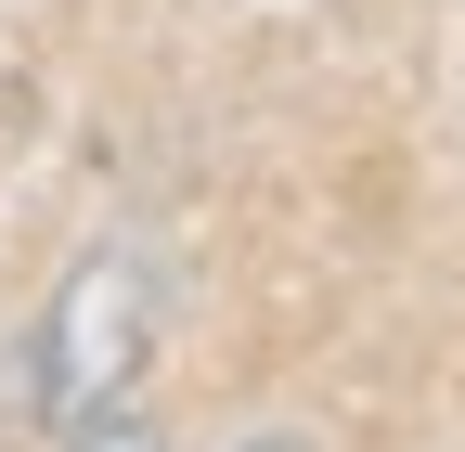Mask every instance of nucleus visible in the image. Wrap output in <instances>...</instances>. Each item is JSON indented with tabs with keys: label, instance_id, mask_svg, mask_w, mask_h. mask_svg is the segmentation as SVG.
<instances>
[{
	"label": "nucleus",
	"instance_id": "nucleus-1",
	"mask_svg": "<svg viewBox=\"0 0 465 452\" xmlns=\"http://www.w3.org/2000/svg\"><path fill=\"white\" fill-rule=\"evenodd\" d=\"M155 310H168V285H155V259L143 246H91V259H65V285H52V310H39V349H26V401H39V427H104L116 401L143 388V362H155Z\"/></svg>",
	"mask_w": 465,
	"mask_h": 452
},
{
	"label": "nucleus",
	"instance_id": "nucleus-2",
	"mask_svg": "<svg viewBox=\"0 0 465 452\" xmlns=\"http://www.w3.org/2000/svg\"><path fill=\"white\" fill-rule=\"evenodd\" d=\"M65 452H168V439H155V427H143V414H104V427H78V439H65Z\"/></svg>",
	"mask_w": 465,
	"mask_h": 452
},
{
	"label": "nucleus",
	"instance_id": "nucleus-3",
	"mask_svg": "<svg viewBox=\"0 0 465 452\" xmlns=\"http://www.w3.org/2000/svg\"><path fill=\"white\" fill-rule=\"evenodd\" d=\"M232 452H311V439H284V427H272V439H232Z\"/></svg>",
	"mask_w": 465,
	"mask_h": 452
}]
</instances>
